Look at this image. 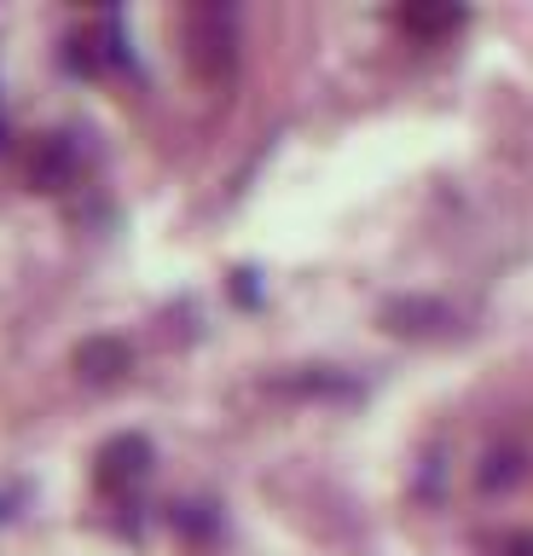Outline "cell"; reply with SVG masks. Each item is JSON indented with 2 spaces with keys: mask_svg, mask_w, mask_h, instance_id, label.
Wrapping results in <instances>:
<instances>
[{
  "mask_svg": "<svg viewBox=\"0 0 533 556\" xmlns=\"http://www.w3.org/2000/svg\"><path fill=\"white\" fill-rule=\"evenodd\" d=\"M151 469V441L145 434H116V441L99 452V481L105 486H134Z\"/></svg>",
  "mask_w": 533,
  "mask_h": 556,
  "instance_id": "6da1fadb",
  "label": "cell"
},
{
  "mask_svg": "<svg viewBox=\"0 0 533 556\" xmlns=\"http://www.w3.org/2000/svg\"><path fill=\"white\" fill-rule=\"evenodd\" d=\"M76 371H81V377H93V382L123 377V371H128V342H116V337L81 342V348H76Z\"/></svg>",
  "mask_w": 533,
  "mask_h": 556,
  "instance_id": "7a4b0ae2",
  "label": "cell"
},
{
  "mask_svg": "<svg viewBox=\"0 0 533 556\" xmlns=\"http://www.w3.org/2000/svg\"><path fill=\"white\" fill-rule=\"evenodd\" d=\"M71 168H76V151H71V139L53 134L47 146L36 151V163H29V180H36L41 191H59L64 180H71Z\"/></svg>",
  "mask_w": 533,
  "mask_h": 556,
  "instance_id": "3957f363",
  "label": "cell"
},
{
  "mask_svg": "<svg viewBox=\"0 0 533 556\" xmlns=\"http://www.w3.org/2000/svg\"><path fill=\"white\" fill-rule=\"evenodd\" d=\"M406 24L418 29V35H441V29H458V24H464V12H458V7H435V12H429V7H411V12H406Z\"/></svg>",
  "mask_w": 533,
  "mask_h": 556,
  "instance_id": "277c9868",
  "label": "cell"
},
{
  "mask_svg": "<svg viewBox=\"0 0 533 556\" xmlns=\"http://www.w3.org/2000/svg\"><path fill=\"white\" fill-rule=\"evenodd\" d=\"M522 476V464H516V452H498V458L481 469V486H505V481H516Z\"/></svg>",
  "mask_w": 533,
  "mask_h": 556,
  "instance_id": "5b68a950",
  "label": "cell"
},
{
  "mask_svg": "<svg viewBox=\"0 0 533 556\" xmlns=\"http://www.w3.org/2000/svg\"><path fill=\"white\" fill-rule=\"evenodd\" d=\"M238 302H255V273H238Z\"/></svg>",
  "mask_w": 533,
  "mask_h": 556,
  "instance_id": "8992f818",
  "label": "cell"
},
{
  "mask_svg": "<svg viewBox=\"0 0 533 556\" xmlns=\"http://www.w3.org/2000/svg\"><path fill=\"white\" fill-rule=\"evenodd\" d=\"M510 556H533V533H516L510 539Z\"/></svg>",
  "mask_w": 533,
  "mask_h": 556,
  "instance_id": "52a82bcc",
  "label": "cell"
}]
</instances>
